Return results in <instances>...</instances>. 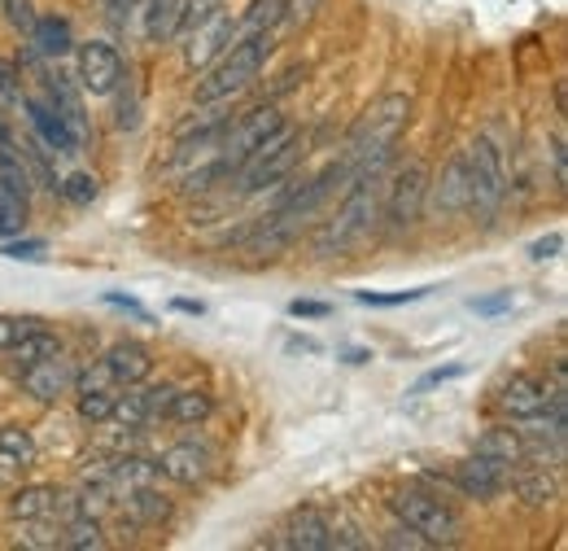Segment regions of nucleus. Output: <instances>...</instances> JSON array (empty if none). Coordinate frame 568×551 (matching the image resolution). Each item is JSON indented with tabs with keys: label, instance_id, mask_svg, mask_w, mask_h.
<instances>
[{
	"label": "nucleus",
	"instance_id": "obj_1",
	"mask_svg": "<svg viewBox=\"0 0 568 551\" xmlns=\"http://www.w3.org/2000/svg\"><path fill=\"white\" fill-rule=\"evenodd\" d=\"M407 119H412V97H403V92H389L376 106H367L358 114V123L351 128L346 153H342V162L351 167V176H358V171H381L385 158L394 153L398 137H403Z\"/></svg>",
	"mask_w": 568,
	"mask_h": 551
},
{
	"label": "nucleus",
	"instance_id": "obj_2",
	"mask_svg": "<svg viewBox=\"0 0 568 551\" xmlns=\"http://www.w3.org/2000/svg\"><path fill=\"white\" fill-rule=\"evenodd\" d=\"M376 214H381V171H358L355 180H351L346 202H342L337 214L315 232V254L333 259V254L355 250L358 241L372 237Z\"/></svg>",
	"mask_w": 568,
	"mask_h": 551
},
{
	"label": "nucleus",
	"instance_id": "obj_3",
	"mask_svg": "<svg viewBox=\"0 0 568 551\" xmlns=\"http://www.w3.org/2000/svg\"><path fill=\"white\" fill-rule=\"evenodd\" d=\"M267 58H272V31H263V36H236V40L214 58V67L202 74V83H197V106H219V101L241 97V92L258 79V70L267 67Z\"/></svg>",
	"mask_w": 568,
	"mask_h": 551
},
{
	"label": "nucleus",
	"instance_id": "obj_4",
	"mask_svg": "<svg viewBox=\"0 0 568 551\" xmlns=\"http://www.w3.org/2000/svg\"><path fill=\"white\" fill-rule=\"evenodd\" d=\"M389 512H394L403 525H412L420 539H428V548H455L459 534H464L455 508H450L446 499L428 494V490H416V485L394 490V494H389Z\"/></svg>",
	"mask_w": 568,
	"mask_h": 551
},
{
	"label": "nucleus",
	"instance_id": "obj_5",
	"mask_svg": "<svg viewBox=\"0 0 568 551\" xmlns=\"http://www.w3.org/2000/svg\"><path fill=\"white\" fill-rule=\"evenodd\" d=\"M468 162V202L464 210H473L481 223H490L507 198V171H503V153L495 149V140H477L464 149Z\"/></svg>",
	"mask_w": 568,
	"mask_h": 551
},
{
	"label": "nucleus",
	"instance_id": "obj_6",
	"mask_svg": "<svg viewBox=\"0 0 568 551\" xmlns=\"http://www.w3.org/2000/svg\"><path fill=\"white\" fill-rule=\"evenodd\" d=\"M31 207V171L18 149H0V237L22 232Z\"/></svg>",
	"mask_w": 568,
	"mask_h": 551
},
{
	"label": "nucleus",
	"instance_id": "obj_7",
	"mask_svg": "<svg viewBox=\"0 0 568 551\" xmlns=\"http://www.w3.org/2000/svg\"><path fill=\"white\" fill-rule=\"evenodd\" d=\"M18 381H22V390H27L36 403H58L62 394L74 390V368L67 354H49V359L22 363V368H18Z\"/></svg>",
	"mask_w": 568,
	"mask_h": 551
},
{
	"label": "nucleus",
	"instance_id": "obj_8",
	"mask_svg": "<svg viewBox=\"0 0 568 551\" xmlns=\"http://www.w3.org/2000/svg\"><path fill=\"white\" fill-rule=\"evenodd\" d=\"M79 83H83V92H92V97L119 92V83H123V58H119V49L105 44V40L79 44Z\"/></svg>",
	"mask_w": 568,
	"mask_h": 551
},
{
	"label": "nucleus",
	"instance_id": "obj_9",
	"mask_svg": "<svg viewBox=\"0 0 568 551\" xmlns=\"http://www.w3.org/2000/svg\"><path fill=\"white\" fill-rule=\"evenodd\" d=\"M425 189H428V171L420 162H412L407 171H398V180L389 184V202H385V219H389V232H403L420 219L425 210Z\"/></svg>",
	"mask_w": 568,
	"mask_h": 551
},
{
	"label": "nucleus",
	"instance_id": "obj_10",
	"mask_svg": "<svg viewBox=\"0 0 568 551\" xmlns=\"http://www.w3.org/2000/svg\"><path fill=\"white\" fill-rule=\"evenodd\" d=\"M236 40V18L227 13V9H214L206 22H197L193 31H189V44H184V62L193 70L211 67L214 58L227 49Z\"/></svg>",
	"mask_w": 568,
	"mask_h": 551
},
{
	"label": "nucleus",
	"instance_id": "obj_11",
	"mask_svg": "<svg viewBox=\"0 0 568 551\" xmlns=\"http://www.w3.org/2000/svg\"><path fill=\"white\" fill-rule=\"evenodd\" d=\"M31 67H36V74H40V83H44V101L71 123V132L79 137V144H83V137H88V114H83V101H79V92H74V83L62 74V70L44 67V58L36 53V58H27Z\"/></svg>",
	"mask_w": 568,
	"mask_h": 551
},
{
	"label": "nucleus",
	"instance_id": "obj_12",
	"mask_svg": "<svg viewBox=\"0 0 568 551\" xmlns=\"http://www.w3.org/2000/svg\"><path fill=\"white\" fill-rule=\"evenodd\" d=\"M507 478H511V464L490 460V455H473V460L455 464V473H450V482L459 485L468 499H481V503L498 499L507 490Z\"/></svg>",
	"mask_w": 568,
	"mask_h": 551
},
{
	"label": "nucleus",
	"instance_id": "obj_13",
	"mask_svg": "<svg viewBox=\"0 0 568 551\" xmlns=\"http://www.w3.org/2000/svg\"><path fill=\"white\" fill-rule=\"evenodd\" d=\"M171 385H128V394L114 399V412L110 420H119L123 429H144L149 420H162L166 415V403H171Z\"/></svg>",
	"mask_w": 568,
	"mask_h": 551
},
{
	"label": "nucleus",
	"instance_id": "obj_14",
	"mask_svg": "<svg viewBox=\"0 0 568 551\" xmlns=\"http://www.w3.org/2000/svg\"><path fill=\"white\" fill-rule=\"evenodd\" d=\"M211 464H214L211 447L189 438V442H175V447L162 451L158 473L171 478V482H180V485H202L206 478H211Z\"/></svg>",
	"mask_w": 568,
	"mask_h": 551
},
{
	"label": "nucleus",
	"instance_id": "obj_15",
	"mask_svg": "<svg viewBox=\"0 0 568 551\" xmlns=\"http://www.w3.org/2000/svg\"><path fill=\"white\" fill-rule=\"evenodd\" d=\"M272 543H276V548H293V551H328L333 548L328 517H324L320 508H297L281 525V539H272Z\"/></svg>",
	"mask_w": 568,
	"mask_h": 551
},
{
	"label": "nucleus",
	"instance_id": "obj_16",
	"mask_svg": "<svg viewBox=\"0 0 568 551\" xmlns=\"http://www.w3.org/2000/svg\"><path fill=\"white\" fill-rule=\"evenodd\" d=\"M556 385H565V381H556ZM556 385H547V381H538V377H529V372H516V377L503 385L498 408L511 415V420H534V415L547 408V399H551Z\"/></svg>",
	"mask_w": 568,
	"mask_h": 551
},
{
	"label": "nucleus",
	"instance_id": "obj_17",
	"mask_svg": "<svg viewBox=\"0 0 568 551\" xmlns=\"http://www.w3.org/2000/svg\"><path fill=\"white\" fill-rule=\"evenodd\" d=\"M425 202L433 214H459L464 202H468V162H464V153H455L446 167H442V176L433 180L425 189Z\"/></svg>",
	"mask_w": 568,
	"mask_h": 551
},
{
	"label": "nucleus",
	"instance_id": "obj_18",
	"mask_svg": "<svg viewBox=\"0 0 568 551\" xmlns=\"http://www.w3.org/2000/svg\"><path fill=\"white\" fill-rule=\"evenodd\" d=\"M22 110L36 128V137L49 144V153H79V137L71 132V123L44 101V97H22Z\"/></svg>",
	"mask_w": 568,
	"mask_h": 551
},
{
	"label": "nucleus",
	"instance_id": "obj_19",
	"mask_svg": "<svg viewBox=\"0 0 568 551\" xmlns=\"http://www.w3.org/2000/svg\"><path fill=\"white\" fill-rule=\"evenodd\" d=\"M105 368H110V377H114V385H144L149 381V372H153V350L141 342H119L110 345L105 354Z\"/></svg>",
	"mask_w": 568,
	"mask_h": 551
},
{
	"label": "nucleus",
	"instance_id": "obj_20",
	"mask_svg": "<svg viewBox=\"0 0 568 551\" xmlns=\"http://www.w3.org/2000/svg\"><path fill=\"white\" fill-rule=\"evenodd\" d=\"M27 36H31V49H36L44 62H58V58H67V53L74 49L71 22H67V18H58V13L36 18V27H31Z\"/></svg>",
	"mask_w": 568,
	"mask_h": 551
},
{
	"label": "nucleus",
	"instance_id": "obj_21",
	"mask_svg": "<svg viewBox=\"0 0 568 551\" xmlns=\"http://www.w3.org/2000/svg\"><path fill=\"white\" fill-rule=\"evenodd\" d=\"M184 13H189V0H149L144 9V36L153 44H166L184 31Z\"/></svg>",
	"mask_w": 568,
	"mask_h": 551
},
{
	"label": "nucleus",
	"instance_id": "obj_22",
	"mask_svg": "<svg viewBox=\"0 0 568 551\" xmlns=\"http://www.w3.org/2000/svg\"><path fill=\"white\" fill-rule=\"evenodd\" d=\"M507 485H511L529 508H542V503L556 499V478H551L542 464H516L511 478H507Z\"/></svg>",
	"mask_w": 568,
	"mask_h": 551
},
{
	"label": "nucleus",
	"instance_id": "obj_23",
	"mask_svg": "<svg viewBox=\"0 0 568 551\" xmlns=\"http://www.w3.org/2000/svg\"><path fill=\"white\" fill-rule=\"evenodd\" d=\"M477 455H490V460H503V464H525V433L520 429H507V424H495L477 438Z\"/></svg>",
	"mask_w": 568,
	"mask_h": 551
},
{
	"label": "nucleus",
	"instance_id": "obj_24",
	"mask_svg": "<svg viewBox=\"0 0 568 551\" xmlns=\"http://www.w3.org/2000/svg\"><path fill=\"white\" fill-rule=\"evenodd\" d=\"M53 508H58V490L53 485H22L9 499V517L13 521H44V517H53Z\"/></svg>",
	"mask_w": 568,
	"mask_h": 551
},
{
	"label": "nucleus",
	"instance_id": "obj_25",
	"mask_svg": "<svg viewBox=\"0 0 568 551\" xmlns=\"http://www.w3.org/2000/svg\"><path fill=\"white\" fill-rule=\"evenodd\" d=\"M58 548L62 551H101L105 548V534H101L97 517L79 512V517H71V521H62V530H58Z\"/></svg>",
	"mask_w": 568,
	"mask_h": 551
},
{
	"label": "nucleus",
	"instance_id": "obj_26",
	"mask_svg": "<svg viewBox=\"0 0 568 551\" xmlns=\"http://www.w3.org/2000/svg\"><path fill=\"white\" fill-rule=\"evenodd\" d=\"M36 464V442L22 424L0 429V469H31Z\"/></svg>",
	"mask_w": 568,
	"mask_h": 551
},
{
	"label": "nucleus",
	"instance_id": "obj_27",
	"mask_svg": "<svg viewBox=\"0 0 568 551\" xmlns=\"http://www.w3.org/2000/svg\"><path fill=\"white\" fill-rule=\"evenodd\" d=\"M128 512H132L136 525H162V521L171 517V503H166L158 490H149V482L128 485Z\"/></svg>",
	"mask_w": 568,
	"mask_h": 551
},
{
	"label": "nucleus",
	"instance_id": "obj_28",
	"mask_svg": "<svg viewBox=\"0 0 568 551\" xmlns=\"http://www.w3.org/2000/svg\"><path fill=\"white\" fill-rule=\"evenodd\" d=\"M211 412V394H202V390H175L166 403V420H175V424H202Z\"/></svg>",
	"mask_w": 568,
	"mask_h": 551
},
{
	"label": "nucleus",
	"instance_id": "obj_29",
	"mask_svg": "<svg viewBox=\"0 0 568 551\" xmlns=\"http://www.w3.org/2000/svg\"><path fill=\"white\" fill-rule=\"evenodd\" d=\"M9 354H13V363L22 368V363H36V359H49V354H62V342H58V333L44 324V329H36V333H27L18 345H9Z\"/></svg>",
	"mask_w": 568,
	"mask_h": 551
},
{
	"label": "nucleus",
	"instance_id": "obj_30",
	"mask_svg": "<svg viewBox=\"0 0 568 551\" xmlns=\"http://www.w3.org/2000/svg\"><path fill=\"white\" fill-rule=\"evenodd\" d=\"M281 9H284V0H254V4L245 9V18L236 22V36H263V31H272V27L281 22Z\"/></svg>",
	"mask_w": 568,
	"mask_h": 551
},
{
	"label": "nucleus",
	"instance_id": "obj_31",
	"mask_svg": "<svg viewBox=\"0 0 568 551\" xmlns=\"http://www.w3.org/2000/svg\"><path fill=\"white\" fill-rule=\"evenodd\" d=\"M74 399H79V415L88 420V424H101V420H110L114 412V390H74Z\"/></svg>",
	"mask_w": 568,
	"mask_h": 551
},
{
	"label": "nucleus",
	"instance_id": "obj_32",
	"mask_svg": "<svg viewBox=\"0 0 568 551\" xmlns=\"http://www.w3.org/2000/svg\"><path fill=\"white\" fill-rule=\"evenodd\" d=\"M44 324L49 320H40V315H0V354H9V345H18L27 333H36Z\"/></svg>",
	"mask_w": 568,
	"mask_h": 551
},
{
	"label": "nucleus",
	"instance_id": "obj_33",
	"mask_svg": "<svg viewBox=\"0 0 568 551\" xmlns=\"http://www.w3.org/2000/svg\"><path fill=\"white\" fill-rule=\"evenodd\" d=\"M0 254H4V259H13V263H44L49 246H44L40 237H22V241H4V246H0Z\"/></svg>",
	"mask_w": 568,
	"mask_h": 551
},
{
	"label": "nucleus",
	"instance_id": "obj_34",
	"mask_svg": "<svg viewBox=\"0 0 568 551\" xmlns=\"http://www.w3.org/2000/svg\"><path fill=\"white\" fill-rule=\"evenodd\" d=\"M320 4H324V0H284L281 22H276V27H284V31H302V27L320 13Z\"/></svg>",
	"mask_w": 568,
	"mask_h": 551
},
{
	"label": "nucleus",
	"instance_id": "obj_35",
	"mask_svg": "<svg viewBox=\"0 0 568 551\" xmlns=\"http://www.w3.org/2000/svg\"><path fill=\"white\" fill-rule=\"evenodd\" d=\"M58 193H62L71 207H92V198H97V180L79 171V176H71V180L58 184Z\"/></svg>",
	"mask_w": 568,
	"mask_h": 551
},
{
	"label": "nucleus",
	"instance_id": "obj_36",
	"mask_svg": "<svg viewBox=\"0 0 568 551\" xmlns=\"http://www.w3.org/2000/svg\"><path fill=\"white\" fill-rule=\"evenodd\" d=\"M428 289H398V293H358V302L363 307H407V302H420Z\"/></svg>",
	"mask_w": 568,
	"mask_h": 551
},
{
	"label": "nucleus",
	"instance_id": "obj_37",
	"mask_svg": "<svg viewBox=\"0 0 568 551\" xmlns=\"http://www.w3.org/2000/svg\"><path fill=\"white\" fill-rule=\"evenodd\" d=\"M0 101L4 106H22V88H18V67L0 58Z\"/></svg>",
	"mask_w": 568,
	"mask_h": 551
},
{
	"label": "nucleus",
	"instance_id": "obj_38",
	"mask_svg": "<svg viewBox=\"0 0 568 551\" xmlns=\"http://www.w3.org/2000/svg\"><path fill=\"white\" fill-rule=\"evenodd\" d=\"M4 4V18L18 27V31H31L36 27V9H31V0H0Z\"/></svg>",
	"mask_w": 568,
	"mask_h": 551
},
{
	"label": "nucleus",
	"instance_id": "obj_39",
	"mask_svg": "<svg viewBox=\"0 0 568 551\" xmlns=\"http://www.w3.org/2000/svg\"><path fill=\"white\" fill-rule=\"evenodd\" d=\"M385 548L425 551V548H428V539H420V534H416V530H412V525H403V521H398V530H389V534H385Z\"/></svg>",
	"mask_w": 568,
	"mask_h": 551
},
{
	"label": "nucleus",
	"instance_id": "obj_40",
	"mask_svg": "<svg viewBox=\"0 0 568 551\" xmlns=\"http://www.w3.org/2000/svg\"><path fill=\"white\" fill-rule=\"evenodd\" d=\"M288 315H293V320H328V315H333V307H328V302L297 298V302H288Z\"/></svg>",
	"mask_w": 568,
	"mask_h": 551
},
{
	"label": "nucleus",
	"instance_id": "obj_41",
	"mask_svg": "<svg viewBox=\"0 0 568 551\" xmlns=\"http://www.w3.org/2000/svg\"><path fill=\"white\" fill-rule=\"evenodd\" d=\"M455 377H464V368H459V363H450V368H433V372H425V377L412 385V394H428L433 385H442V381H455Z\"/></svg>",
	"mask_w": 568,
	"mask_h": 551
},
{
	"label": "nucleus",
	"instance_id": "obj_42",
	"mask_svg": "<svg viewBox=\"0 0 568 551\" xmlns=\"http://www.w3.org/2000/svg\"><path fill=\"white\" fill-rule=\"evenodd\" d=\"M214 9H223V0H189V13H184V31H193L197 22H206Z\"/></svg>",
	"mask_w": 568,
	"mask_h": 551
},
{
	"label": "nucleus",
	"instance_id": "obj_43",
	"mask_svg": "<svg viewBox=\"0 0 568 551\" xmlns=\"http://www.w3.org/2000/svg\"><path fill=\"white\" fill-rule=\"evenodd\" d=\"M511 307V289H503L495 298H473V311L477 315H498V311H507Z\"/></svg>",
	"mask_w": 568,
	"mask_h": 551
},
{
	"label": "nucleus",
	"instance_id": "obj_44",
	"mask_svg": "<svg viewBox=\"0 0 568 551\" xmlns=\"http://www.w3.org/2000/svg\"><path fill=\"white\" fill-rule=\"evenodd\" d=\"M565 250V237L560 232H551V237H542V241H534L529 246V259H556Z\"/></svg>",
	"mask_w": 568,
	"mask_h": 551
},
{
	"label": "nucleus",
	"instance_id": "obj_45",
	"mask_svg": "<svg viewBox=\"0 0 568 551\" xmlns=\"http://www.w3.org/2000/svg\"><path fill=\"white\" fill-rule=\"evenodd\" d=\"M105 302H110V307H123V311H132V315H141V320H149V311H144L136 298H123V293H105Z\"/></svg>",
	"mask_w": 568,
	"mask_h": 551
},
{
	"label": "nucleus",
	"instance_id": "obj_46",
	"mask_svg": "<svg viewBox=\"0 0 568 551\" xmlns=\"http://www.w3.org/2000/svg\"><path fill=\"white\" fill-rule=\"evenodd\" d=\"M105 9H110L114 22H128V13L136 9V0H105Z\"/></svg>",
	"mask_w": 568,
	"mask_h": 551
},
{
	"label": "nucleus",
	"instance_id": "obj_47",
	"mask_svg": "<svg viewBox=\"0 0 568 551\" xmlns=\"http://www.w3.org/2000/svg\"><path fill=\"white\" fill-rule=\"evenodd\" d=\"M175 311H184V315H202L206 307H202V302H189V298H175Z\"/></svg>",
	"mask_w": 568,
	"mask_h": 551
},
{
	"label": "nucleus",
	"instance_id": "obj_48",
	"mask_svg": "<svg viewBox=\"0 0 568 551\" xmlns=\"http://www.w3.org/2000/svg\"><path fill=\"white\" fill-rule=\"evenodd\" d=\"M0 149H18V140L9 137V128H4V123H0Z\"/></svg>",
	"mask_w": 568,
	"mask_h": 551
}]
</instances>
